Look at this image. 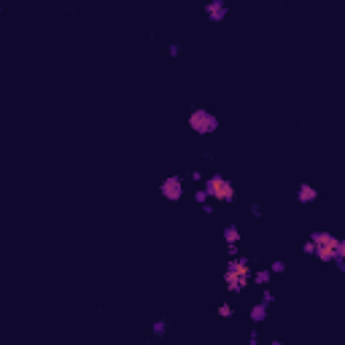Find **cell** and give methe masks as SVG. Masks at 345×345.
<instances>
[{
    "instance_id": "13",
    "label": "cell",
    "mask_w": 345,
    "mask_h": 345,
    "mask_svg": "<svg viewBox=\"0 0 345 345\" xmlns=\"http://www.w3.org/2000/svg\"><path fill=\"white\" fill-rule=\"evenodd\" d=\"M272 302H275V294H272L270 289H264V294H262V302H259V305H264V308L270 310V305Z\"/></svg>"
},
{
    "instance_id": "6",
    "label": "cell",
    "mask_w": 345,
    "mask_h": 345,
    "mask_svg": "<svg viewBox=\"0 0 345 345\" xmlns=\"http://www.w3.org/2000/svg\"><path fill=\"white\" fill-rule=\"evenodd\" d=\"M205 16H208V22H224V19L229 16V6H226L224 0H208Z\"/></svg>"
},
{
    "instance_id": "2",
    "label": "cell",
    "mask_w": 345,
    "mask_h": 345,
    "mask_svg": "<svg viewBox=\"0 0 345 345\" xmlns=\"http://www.w3.org/2000/svg\"><path fill=\"white\" fill-rule=\"evenodd\" d=\"M251 262L243 256H232L226 262V270H224V281H226V289L229 291H243L251 281Z\"/></svg>"
},
{
    "instance_id": "18",
    "label": "cell",
    "mask_w": 345,
    "mask_h": 345,
    "mask_svg": "<svg viewBox=\"0 0 345 345\" xmlns=\"http://www.w3.org/2000/svg\"><path fill=\"white\" fill-rule=\"evenodd\" d=\"M248 345H259V332L256 329H251V334H248Z\"/></svg>"
},
{
    "instance_id": "19",
    "label": "cell",
    "mask_w": 345,
    "mask_h": 345,
    "mask_svg": "<svg viewBox=\"0 0 345 345\" xmlns=\"http://www.w3.org/2000/svg\"><path fill=\"white\" fill-rule=\"evenodd\" d=\"M302 251H305V254H310V256H315V245H313V243H310V240H308V243L302 245Z\"/></svg>"
},
{
    "instance_id": "11",
    "label": "cell",
    "mask_w": 345,
    "mask_h": 345,
    "mask_svg": "<svg viewBox=\"0 0 345 345\" xmlns=\"http://www.w3.org/2000/svg\"><path fill=\"white\" fill-rule=\"evenodd\" d=\"M251 278H254V283H259V286H267V283L272 281V272L270 270H256Z\"/></svg>"
},
{
    "instance_id": "10",
    "label": "cell",
    "mask_w": 345,
    "mask_h": 345,
    "mask_svg": "<svg viewBox=\"0 0 345 345\" xmlns=\"http://www.w3.org/2000/svg\"><path fill=\"white\" fill-rule=\"evenodd\" d=\"M151 334H154V337H165V334H167V318L154 321V324H151Z\"/></svg>"
},
{
    "instance_id": "4",
    "label": "cell",
    "mask_w": 345,
    "mask_h": 345,
    "mask_svg": "<svg viewBox=\"0 0 345 345\" xmlns=\"http://www.w3.org/2000/svg\"><path fill=\"white\" fill-rule=\"evenodd\" d=\"M189 127L197 132V135H210V132L219 130V119H216L210 111H205V108H195V111L189 113Z\"/></svg>"
},
{
    "instance_id": "22",
    "label": "cell",
    "mask_w": 345,
    "mask_h": 345,
    "mask_svg": "<svg viewBox=\"0 0 345 345\" xmlns=\"http://www.w3.org/2000/svg\"><path fill=\"white\" fill-rule=\"evenodd\" d=\"M226 251H229V259L238 256V245H226Z\"/></svg>"
},
{
    "instance_id": "1",
    "label": "cell",
    "mask_w": 345,
    "mask_h": 345,
    "mask_svg": "<svg viewBox=\"0 0 345 345\" xmlns=\"http://www.w3.org/2000/svg\"><path fill=\"white\" fill-rule=\"evenodd\" d=\"M310 243L315 245V256L321 262H334V259L345 256V243L340 238H334L332 232H313L310 235Z\"/></svg>"
},
{
    "instance_id": "3",
    "label": "cell",
    "mask_w": 345,
    "mask_h": 345,
    "mask_svg": "<svg viewBox=\"0 0 345 345\" xmlns=\"http://www.w3.org/2000/svg\"><path fill=\"white\" fill-rule=\"evenodd\" d=\"M208 192V197H213V200L219 202H232L235 200V186L232 181H226L224 176H219V173H213V176L205 178V186H202Z\"/></svg>"
},
{
    "instance_id": "14",
    "label": "cell",
    "mask_w": 345,
    "mask_h": 345,
    "mask_svg": "<svg viewBox=\"0 0 345 345\" xmlns=\"http://www.w3.org/2000/svg\"><path fill=\"white\" fill-rule=\"evenodd\" d=\"M232 313H235V308L229 305V302H224V305H219V315L221 318H232Z\"/></svg>"
},
{
    "instance_id": "15",
    "label": "cell",
    "mask_w": 345,
    "mask_h": 345,
    "mask_svg": "<svg viewBox=\"0 0 345 345\" xmlns=\"http://www.w3.org/2000/svg\"><path fill=\"white\" fill-rule=\"evenodd\" d=\"M181 51H183V44H181V41H173V44L167 46V54H170V57H178Z\"/></svg>"
},
{
    "instance_id": "17",
    "label": "cell",
    "mask_w": 345,
    "mask_h": 345,
    "mask_svg": "<svg viewBox=\"0 0 345 345\" xmlns=\"http://www.w3.org/2000/svg\"><path fill=\"white\" fill-rule=\"evenodd\" d=\"M248 210H251V213L256 216V219L262 216V205H259V202H251V205H248Z\"/></svg>"
},
{
    "instance_id": "7",
    "label": "cell",
    "mask_w": 345,
    "mask_h": 345,
    "mask_svg": "<svg viewBox=\"0 0 345 345\" xmlns=\"http://www.w3.org/2000/svg\"><path fill=\"white\" fill-rule=\"evenodd\" d=\"M318 200V192H315L310 183H300V189H297V202H302V205H310V202Z\"/></svg>"
},
{
    "instance_id": "23",
    "label": "cell",
    "mask_w": 345,
    "mask_h": 345,
    "mask_svg": "<svg viewBox=\"0 0 345 345\" xmlns=\"http://www.w3.org/2000/svg\"><path fill=\"white\" fill-rule=\"evenodd\" d=\"M272 345H283V343H281V340H275V343H272Z\"/></svg>"
},
{
    "instance_id": "20",
    "label": "cell",
    "mask_w": 345,
    "mask_h": 345,
    "mask_svg": "<svg viewBox=\"0 0 345 345\" xmlns=\"http://www.w3.org/2000/svg\"><path fill=\"white\" fill-rule=\"evenodd\" d=\"M334 267H337L340 272H345V256H340V259H334Z\"/></svg>"
},
{
    "instance_id": "12",
    "label": "cell",
    "mask_w": 345,
    "mask_h": 345,
    "mask_svg": "<svg viewBox=\"0 0 345 345\" xmlns=\"http://www.w3.org/2000/svg\"><path fill=\"white\" fill-rule=\"evenodd\" d=\"M270 272H272V275H283V272H286V262H281V259H275V262L270 264Z\"/></svg>"
},
{
    "instance_id": "8",
    "label": "cell",
    "mask_w": 345,
    "mask_h": 345,
    "mask_svg": "<svg viewBox=\"0 0 345 345\" xmlns=\"http://www.w3.org/2000/svg\"><path fill=\"white\" fill-rule=\"evenodd\" d=\"M221 235H224L226 245H238V243H240V229H238V224H226Z\"/></svg>"
},
{
    "instance_id": "16",
    "label": "cell",
    "mask_w": 345,
    "mask_h": 345,
    "mask_svg": "<svg viewBox=\"0 0 345 345\" xmlns=\"http://www.w3.org/2000/svg\"><path fill=\"white\" fill-rule=\"evenodd\" d=\"M208 200H210V197H208V192H205V189H197V192H195V202H200V205H205Z\"/></svg>"
},
{
    "instance_id": "21",
    "label": "cell",
    "mask_w": 345,
    "mask_h": 345,
    "mask_svg": "<svg viewBox=\"0 0 345 345\" xmlns=\"http://www.w3.org/2000/svg\"><path fill=\"white\" fill-rule=\"evenodd\" d=\"M189 178H192V181H200L202 173H200V170H192V173H189Z\"/></svg>"
},
{
    "instance_id": "5",
    "label": "cell",
    "mask_w": 345,
    "mask_h": 345,
    "mask_svg": "<svg viewBox=\"0 0 345 345\" xmlns=\"http://www.w3.org/2000/svg\"><path fill=\"white\" fill-rule=\"evenodd\" d=\"M159 195H162L167 202H178L183 197V178L176 176V173L165 176L162 183H159Z\"/></svg>"
},
{
    "instance_id": "9",
    "label": "cell",
    "mask_w": 345,
    "mask_h": 345,
    "mask_svg": "<svg viewBox=\"0 0 345 345\" xmlns=\"http://www.w3.org/2000/svg\"><path fill=\"white\" fill-rule=\"evenodd\" d=\"M248 315H251V324H264V318H267V308L256 302V305L248 310Z\"/></svg>"
}]
</instances>
